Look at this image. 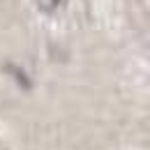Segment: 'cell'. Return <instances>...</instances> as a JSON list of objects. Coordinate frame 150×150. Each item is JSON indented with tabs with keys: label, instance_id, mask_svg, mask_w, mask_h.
<instances>
[{
	"label": "cell",
	"instance_id": "obj_1",
	"mask_svg": "<svg viewBox=\"0 0 150 150\" xmlns=\"http://www.w3.org/2000/svg\"><path fill=\"white\" fill-rule=\"evenodd\" d=\"M39 2H42L44 9H56V7H60L65 0H39Z\"/></svg>",
	"mask_w": 150,
	"mask_h": 150
}]
</instances>
